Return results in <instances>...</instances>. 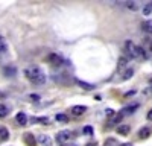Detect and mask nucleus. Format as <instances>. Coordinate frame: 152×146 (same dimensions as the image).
Wrapping results in <instances>:
<instances>
[{
    "mask_svg": "<svg viewBox=\"0 0 152 146\" xmlns=\"http://www.w3.org/2000/svg\"><path fill=\"white\" fill-rule=\"evenodd\" d=\"M125 52L131 58H146V53L142 47L135 46L132 41H126L125 43Z\"/></svg>",
    "mask_w": 152,
    "mask_h": 146,
    "instance_id": "f03ea898",
    "label": "nucleus"
},
{
    "mask_svg": "<svg viewBox=\"0 0 152 146\" xmlns=\"http://www.w3.org/2000/svg\"><path fill=\"white\" fill-rule=\"evenodd\" d=\"M56 120H58V122H67V116H64V114H58V116H56Z\"/></svg>",
    "mask_w": 152,
    "mask_h": 146,
    "instance_id": "5701e85b",
    "label": "nucleus"
},
{
    "mask_svg": "<svg viewBox=\"0 0 152 146\" xmlns=\"http://www.w3.org/2000/svg\"><path fill=\"white\" fill-rule=\"evenodd\" d=\"M84 132L87 134V136H91V134H93V129H91V126H87V128H84Z\"/></svg>",
    "mask_w": 152,
    "mask_h": 146,
    "instance_id": "b1692460",
    "label": "nucleus"
},
{
    "mask_svg": "<svg viewBox=\"0 0 152 146\" xmlns=\"http://www.w3.org/2000/svg\"><path fill=\"white\" fill-rule=\"evenodd\" d=\"M137 108H138V105H129V107H125L120 113H122V114H132Z\"/></svg>",
    "mask_w": 152,
    "mask_h": 146,
    "instance_id": "9b49d317",
    "label": "nucleus"
},
{
    "mask_svg": "<svg viewBox=\"0 0 152 146\" xmlns=\"http://www.w3.org/2000/svg\"><path fill=\"white\" fill-rule=\"evenodd\" d=\"M8 139H9V132H8V129L3 128V126H0V140H2V142H6Z\"/></svg>",
    "mask_w": 152,
    "mask_h": 146,
    "instance_id": "ddd939ff",
    "label": "nucleus"
},
{
    "mask_svg": "<svg viewBox=\"0 0 152 146\" xmlns=\"http://www.w3.org/2000/svg\"><path fill=\"white\" fill-rule=\"evenodd\" d=\"M85 146H97V143H88V145H85Z\"/></svg>",
    "mask_w": 152,
    "mask_h": 146,
    "instance_id": "c85d7f7f",
    "label": "nucleus"
},
{
    "mask_svg": "<svg viewBox=\"0 0 152 146\" xmlns=\"http://www.w3.org/2000/svg\"><path fill=\"white\" fill-rule=\"evenodd\" d=\"M78 84L81 85V87H82L84 90H93V88H94V85L88 84V82H84V81H78Z\"/></svg>",
    "mask_w": 152,
    "mask_h": 146,
    "instance_id": "a211bd4d",
    "label": "nucleus"
},
{
    "mask_svg": "<svg viewBox=\"0 0 152 146\" xmlns=\"http://www.w3.org/2000/svg\"><path fill=\"white\" fill-rule=\"evenodd\" d=\"M152 14V2H148L143 5V15H151Z\"/></svg>",
    "mask_w": 152,
    "mask_h": 146,
    "instance_id": "2eb2a0df",
    "label": "nucleus"
},
{
    "mask_svg": "<svg viewBox=\"0 0 152 146\" xmlns=\"http://www.w3.org/2000/svg\"><path fill=\"white\" fill-rule=\"evenodd\" d=\"M151 134H152V129L149 126H143L140 131H138V137H140V139H148Z\"/></svg>",
    "mask_w": 152,
    "mask_h": 146,
    "instance_id": "0eeeda50",
    "label": "nucleus"
},
{
    "mask_svg": "<svg viewBox=\"0 0 152 146\" xmlns=\"http://www.w3.org/2000/svg\"><path fill=\"white\" fill-rule=\"evenodd\" d=\"M6 114H8L6 105H0V117H6Z\"/></svg>",
    "mask_w": 152,
    "mask_h": 146,
    "instance_id": "aec40b11",
    "label": "nucleus"
},
{
    "mask_svg": "<svg viewBox=\"0 0 152 146\" xmlns=\"http://www.w3.org/2000/svg\"><path fill=\"white\" fill-rule=\"evenodd\" d=\"M31 99L32 101H38V99H40V96H38V94H31Z\"/></svg>",
    "mask_w": 152,
    "mask_h": 146,
    "instance_id": "bb28decb",
    "label": "nucleus"
},
{
    "mask_svg": "<svg viewBox=\"0 0 152 146\" xmlns=\"http://www.w3.org/2000/svg\"><path fill=\"white\" fill-rule=\"evenodd\" d=\"M122 117H123V114H122V113H117V114H114V116L111 117V120H110V126H113V125H117L119 122L122 120Z\"/></svg>",
    "mask_w": 152,
    "mask_h": 146,
    "instance_id": "9d476101",
    "label": "nucleus"
},
{
    "mask_svg": "<svg viewBox=\"0 0 152 146\" xmlns=\"http://www.w3.org/2000/svg\"><path fill=\"white\" fill-rule=\"evenodd\" d=\"M126 63H128V58H126V56H122L120 59H119V67L122 69V67H125L126 66Z\"/></svg>",
    "mask_w": 152,
    "mask_h": 146,
    "instance_id": "4be33fe9",
    "label": "nucleus"
},
{
    "mask_svg": "<svg viewBox=\"0 0 152 146\" xmlns=\"http://www.w3.org/2000/svg\"><path fill=\"white\" fill-rule=\"evenodd\" d=\"M24 142H26V145H28V146H35V145H37V142H35L34 136H32V134H29V132L24 134Z\"/></svg>",
    "mask_w": 152,
    "mask_h": 146,
    "instance_id": "1a4fd4ad",
    "label": "nucleus"
},
{
    "mask_svg": "<svg viewBox=\"0 0 152 146\" xmlns=\"http://www.w3.org/2000/svg\"><path fill=\"white\" fill-rule=\"evenodd\" d=\"M126 3H128V8H131V9L137 8V2H126Z\"/></svg>",
    "mask_w": 152,
    "mask_h": 146,
    "instance_id": "393cba45",
    "label": "nucleus"
},
{
    "mask_svg": "<svg viewBox=\"0 0 152 146\" xmlns=\"http://www.w3.org/2000/svg\"><path fill=\"white\" fill-rule=\"evenodd\" d=\"M15 120H17V123L18 125H26L28 123V116L26 114H24V113H18L17 116H15Z\"/></svg>",
    "mask_w": 152,
    "mask_h": 146,
    "instance_id": "6e6552de",
    "label": "nucleus"
},
{
    "mask_svg": "<svg viewBox=\"0 0 152 146\" xmlns=\"http://www.w3.org/2000/svg\"><path fill=\"white\" fill-rule=\"evenodd\" d=\"M15 73H17V70H15L14 67H11V69L6 67V69H5V75H8V76H9V75H11V76H14Z\"/></svg>",
    "mask_w": 152,
    "mask_h": 146,
    "instance_id": "6ab92c4d",
    "label": "nucleus"
},
{
    "mask_svg": "<svg viewBox=\"0 0 152 146\" xmlns=\"http://www.w3.org/2000/svg\"><path fill=\"white\" fill-rule=\"evenodd\" d=\"M38 140H40V143L43 146H52V140H50V137H47V136H40Z\"/></svg>",
    "mask_w": 152,
    "mask_h": 146,
    "instance_id": "f8f14e48",
    "label": "nucleus"
},
{
    "mask_svg": "<svg viewBox=\"0 0 152 146\" xmlns=\"http://www.w3.org/2000/svg\"><path fill=\"white\" fill-rule=\"evenodd\" d=\"M132 73H134V70H132V69H128V70L125 72V75H123V79H125V81L129 79V78L132 76Z\"/></svg>",
    "mask_w": 152,
    "mask_h": 146,
    "instance_id": "412c9836",
    "label": "nucleus"
},
{
    "mask_svg": "<svg viewBox=\"0 0 152 146\" xmlns=\"http://www.w3.org/2000/svg\"><path fill=\"white\" fill-rule=\"evenodd\" d=\"M142 29H143L146 34L152 35V21H145V23L142 24Z\"/></svg>",
    "mask_w": 152,
    "mask_h": 146,
    "instance_id": "4468645a",
    "label": "nucleus"
},
{
    "mask_svg": "<svg viewBox=\"0 0 152 146\" xmlns=\"http://www.w3.org/2000/svg\"><path fill=\"white\" fill-rule=\"evenodd\" d=\"M24 75L28 76V79L34 84H44L46 82V73L40 67H28L24 70Z\"/></svg>",
    "mask_w": 152,
    "mask_h": 146,
    "instance_id": "f257e3e1",
    "label": "nucleus"
},
{
    "mask_svg": "<svg viewBox=\"0 0 152 146\" xmlns=\"http://www.w3.org/2000/svg\"><path fill=\"white\" fill-rule=\"evenodd\" d=\"M8 52V46H6V41L3 36H0V55H3Z\"/></svg>",
    "mask_w": 152,
    "mask_h": 146,
    "instance_id": "dca6fc26",
    "label": "nucleus"
},
{
    "mask_svg": "<svg viewBox=\"0 0 152 146\" xmlns=\"http://www.w3.org/2000/svg\"><path fill=\"white\" fill-rule=\"evenodd\" d=\"M116 131L120 134V136H128L129 131H131V126H129V125H119V126L116 128Z\"/></svg>",
    "mask_w": 152,
    "mask_h": 146,
    "instance_id": "423d86ee",
    "label": "nucleus"
},
{
    "mask_svg": "<svg viewBox=\"0 0 152 146\" xmlns=\"http://www.w3.org/2000/svg\"><path fill=\"white\" fill-rule=\"evenodd\" d=\"M47 61L50 64H53V66H59L61 63H62V59H61V56H58V55H55V53H52V55H49L47 56Z\"/></svg>",
    "mask_w": 152,
    "mask_h": 146,
    "instance_id": "39448f33",
    "label": "nucleus"
},
{
    "mask_svg": "<svg viewBox=\"0 0 152 146\" xmlns=\"http://www.w3.org/2000/svg\"><path fill=\"white\" fill-rule=\"evenodd\" d=\"M151 82H152V79H151Z\"/></svg>",
    "mask_w": 152,
    "mask_h": 146,
    "instance_id": "7c9ffc66",
    "label": "nucleus"
},
{
    "mask_svg": "<svg viewBox=\"0 0 152 146\" xmlns=\"http://www.w3.org/2000/svg\"><path fill=\"white\" fill-rule=\"evenodd\" d=\"M105 113H107V116H108V117H113V116H114V111H113L111 108H108V110H107Z\"/></svg>",
    "mask_w": 152,
    "mask_h": 146,
    "instance_id": "a878e982",
    "label": "nucleus"
},
{
    "mask_svg": "<svg viewBox=\"0 0 152 146\" xmlns=\"http://www.w3.org/2000/svg\"><path fill=\"white\" fill-rule=\"evenodd\" d=\"M85 111H87V107H84V105H75V107H72V114H75V116H82Z\"/></svg>",
    "mask_w": 152,
    "mask_h": 146,
    "instance_id": "20e7f679",
    "label": "nucleus"
},
{
    "mask_svg": "<svg viewBox=\"0 0 152 146\" xmlns=\"http://www.w3.org/2000/svg\"><path fill=\"white\" fill-rule=\"evenodd\" d=\"M148 120H152V110L148 113Z\"/></svg>",
    "mask_w": 152,
    "mask_h": 146,
    "instance_id": "cd10ccee",
    "label": "nucleus"
},
{
    "mask_svg": "<svg viewBox=\"0 0 152 146\" xmlns=\"http://www.w3.org/2000/svg\"><path fill=\"white\" fill-rule=\"evenodd\" d=\"M151 50H152V43H151Z\"/></svg>",
    "mask_w": 152,
    "mask_h": 146,
    "instance_id": "c756f323",
    "label": "nucleus"
},
{
    "mask_svg": "<svg viewBox=\"0 0 152 146\" xmlns=\"http://www.w3.org/2000/svg\"><path fill=\"white\" fill-rule=\"evenodd\" d=\"M104 146H122V145H120L116 139H108V140L104 143Z\"/></svg>",
    "mask_w": 152,
    "mask_h": 146,
    "instance_id": "f3484780",
    "label": "nucleus"
},
{
    "mask_svg": "<svg viewBox=\"0 0 152 146\" xmlns=\"http://www.w3.org/2000/svg\"><path fill=\"white\" fill-rule=\"evenodd\" d=\"M70 139H72V132H70L69 129L59 131V132L56 134V142H58V143H66V142H69Z\"/></svg>",
    "mask_w": 152,
    "mask_h": 146,
    "instance_id": "7ed1b4c3",
    "label": "nucleus"
}]
</instances>
